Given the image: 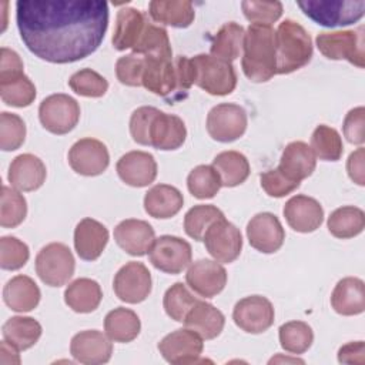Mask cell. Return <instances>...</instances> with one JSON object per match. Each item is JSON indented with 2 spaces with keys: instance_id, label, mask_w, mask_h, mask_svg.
I'll return each mask as SVG.
<instances>
[{
  "instance_id": "cell-29",
  "label": "cell",
  "mask_w": 365,
  "mask_h": 365,
  "mask_svg": "<svg viewBox=\"0 0 365 365\" xmlns=\"http://www.w3.org/2000/svg\"><path fill=\"white\" fill-rule=\"evenodd\" d=\"M184 325L197 332L202 339H214L222 332L225 317L212 304L198 299L185 315Z\"/></svg>"
},
{
  "instance_id": "cell-54",
  "label": "cell",
  "mask_w": 365,
  "mask_h": 365,
  "mask_svg": "<svg viewBox=\"0 0 365 365\" xmlns=\"http://www.w3.org/2000/svg\"><path fill=\"white\" fill-rule=\"evenodd\" d=\"M365 108L362 106L349 110L344 118L342 130L346 140L352 144L361 145L365 141Z\"/></svg>"
},
{
  "instance_id": "cell-6",
  "label": "cell",
  "mask_w": 365,
  "mask_h": 365,
  "mask_svg": "<svg viewBox=\"0 0 365 365\" xmlns=\"http://www.w3.org/2000/svg\"><path fill=\"white\" fill-rule=\"evenodd\" d=\"M76 268V261L70 248L63 242H50L43 247L36 257V272L48 287L67 284Z\"/></svg>"
},
{
  "instance_id": "cell-53",
  "label": "cell",
  "mask_w": 365,
  "mask_h": 365,
  "mask_svg": "<svg viewBox=\"0 0 365 365\" xmlns=\"http://www.w3.org/2000/svg\"><path fill=\"white\" fill-rule=\"evenodd\" d=\"M155 111L157 108L151 106H143L133 111L130 117V134L137 144L148 145V128Z\"/></svg>"
},
{
  "instance_id": "cell-17",
  "label": "cell",
  "mask_w": 365,
  "mask_h": 365,
  "mask_svg": "<svg viewBox=\"0 0 365 365\" xmlns=\"http://www.w3.org/2000/svg\"><path fill=\"white\" fill-rule=\"evenodd\" d=\"M185 281L197 295L212 298L225 288L227 271L218 261L204 258L188 265Z\"/></svg>"
},
{
  "instance_id": "cell-9",
  "label": "cell",
  "mask_w": 365,
  "mask_h": 365,
  "mask_svg": "<svg viewBox=\"0 0 365 365\" xmlns=\"http://www.w3.org/2000/svg\"><path fill=\"white\" fill-rule=\"evenodd\" d=\"M141 86L153 94L170 100V103L184 98L173 57H144Z\"/></svg>"
},
{
  "instance_id": "cell-1",
  "label": "cell",
  "mask_w": 365,
  "mask_h": 365,
  "mask_svg": "<svg viewBox=\"0 0 365 365\" xmlns=\"http://www.w3.org/2000/svg\"><path fill=\"white\" fill-rule=\"evenodd\" d=\"M16 21L24 46L38 58L67 64L93 54L108 27L103 0H19Z\"/></svg>"
},
{
  "instance_id": "cell-13",
  "label": "cell",
  "mask_w": 365,
  "mask_h": 365,
  "mask_svg": "<svg viewBox=\"0 0 365 365\" xmlns=\"http://www.w3.org/2000/svg\"><path fill=\"white\" fill-rule=\"evenodd\" d=\"M151 274L143 262L130 261L123 265L113 281L118 299L127 304H140L151 292Z\"/></svg>"
},
{
  "instance_id": "cell-35",
  "label": "cell",
  "mask_w": 365,
  "mask_h": 365,
  "mask_svg": "<svg viewBox=\"0 0 365 365\" xmlns=\"http://www.w3.org/2000/svg\"><path fill=\"white\" fill-rule=\"evenodd\" d=\"M244 34V27L235 21L222 24L211 40L210 56L228 63L238 58L242 50Z\"/></svg>"
},
{
  "instance_id": "cell-15",
  "label": "cell",
  "mask_w": 365,
  "mask_h": 365,
  "mask_svg": "<svg viewBox=\"0 0 365 365\" xmlns=\"http://www.w3.org/2000/svg\"><path fill=\"white\" fill-rule=\"evenodd\" d=\"M68 164L80 175L96 177L107 170L110 154L103 141L86 137L71 145L68 151Z\"/></svg>"
},
{
  "instance_id": "cell-41",
  "label": "cell",
  "mask_w": 365,
  "mask_h": 365,
  "mask_svg": "<svg viewBox=\"0 0 365 365\" xmlns=\"http://www.w3.org/2000/svg\"><path fill=\"white\" fill-rule=\"evenodd\" d=\"M315 154L322 161H338L344 153V144L339 133L325 124L315 127L311 135V145Z\"/></svg>"
},
{
  "instance_id": "cell-12",
  "label": "cell",
  "mask_w": 365,
  "mask_h": 365,
  "mask_svg": "<svg viewBox=\"0 0 365 365\" xmlns=\"http://www.w3.org/2000/svg\"><path fill=\"white\" fill-rule=\"evenodd\" d=\"M208 254L218 262L235 261L242 250L241 231L225 218L215 221L202 238Z\"/></svg>"
},
{
  "instance_id": "cell-47",
  "label": "cell",
  "mask_w": 365,
  "mask_h": 365,
  "mask_svg": "<svg viewBox=\"0 0 365 365\" xmlns=\"http://www.w3.org/2000/svg\"><path fill=\"white\" fill-rule=\"evenodd\" d=\"M70 88L83 97H103L108 90V81L91 68L76 71L68 80Z\"/></svg>"
},
{
  "instance_id": "cell-58",
  "label": "cell",
  "mask_w": 365,
  "mask_h": 365,
  "mask_svg": "<svg viewBox=\"0 0 365 365\" xmlns=\"http://www.w3.org/2000/svg\"><path fill=\"white\" fill-rule=\"evenodd\" d=\"M0 364L1 365L20 364L19 349L14 345L9 344L6 339L0 344Z\"/></svg>"
},
{
  "instance_id": "cell-55",
  "label": "cell",
  "mask_w": 365,
  "mask_h": 365,
  "mask_svg": "<svg viewBox=\"0 0 365 365\" xmlns=\"http://www.w3.org/2000/svg\"><path fill=\"white\" fill-rule=\"evenodd\" d=\"M23 68H24V66H23L20 56L11 48L1 47V50H0V81L11 80V78H16V77L24 74Z\"/></svg>"
},
{
  "instance_id": "cell-27",
  "label": "cell",
  "mask_w": 365,
  "mask_h": 365,
  "mask_svg": "<svg viewBox=\"0 0 365 365\" xmlns=\"http://www.w3.org/2000/svg\"><path fill=\"white\" fill-rule=\"evenodd\" d=\"M334 311L344 317L359 315L365 311V284L361 278L345 277L339 279L331 294Z\"/></svg>"
},
{
  "instance_id": "cell-8",
  "label": "cell",
  "mask_w": 365,
  "mask_h": 365,
  "mask_svg": "<svg viewBox=\"0 0 365 365\" xmlns=\"http://www.w3.org/2000/svg\"><path fill=\"white\" fill-rule=\"evenodd\" d=\"M38 120L48 133L57 135L67 134L80 120V106L68 94H51L40 103Z\"/></svg>"
},
{
  "instance_id": "cell-20",
  "label": "cell",
  "mask_w": 365,
  "mask_h": 365,
  "mask_svg": "<svg viewBox=\"0 0 365 365\" xmlns=\"http://www.w3.org/2000/svg\"><path fill=\"white\" fill-rule=\"evenodd\" d=\"M113 341L97 329H87L76 334L70 342L73 358L86 365H100L110 361L113 354Z\"/></svg>"
},
{
  "instance_id": "cell-25",
  "label": "cell",
  "mask_w": 365,
  "mask_h": 365,
  "mask_svg": "<svg viewBox=\"0 0 365 365\" xmlns=\"http://www.w3.org/2000/svg\"><path fill=\"white\" fill-rule=\"evenodd\" d=\"M108 230L94 218H83L74 230V248L84 261H96L108 242Z\"/></svg>"
},
{
  "instance_id": "cell-19",
  "label": "cell",
  "mask_w": 365,
  "mask_h": 365,
  "mask_svg": "<svg viewBox=\"0 0 365 365\" xmlns=\"http://www.w3.org/2000/svg\"><path fill=\"white\" fill-rule=\"evenodd\" d=\"M187 138L184 121L174 114L157 108L148 128V145L161 151L180 148Z\"/></svg>"
},
{
  "instance_id": "cell-7",
  "label": "cell",
  "mask_w": 365,
  "mask_h": 365,
  "mask_svg": "<svg viewBox=\"0 0 365 365\" xmlns=\"http://www.w3.org/2000/svg\"><path fill=\"white\" fill-rule=\"evenodd\" d=\"M315 43L319 53L329 60H346L359 68L365 66L362 29L324 31L317 36Z\"/></svg>"
},
{
  "instance_id": "cell-28",
  "label": "cell",
  "mask_w": 365,
  "mask_h": 365,
  "mask_svg": "<svg viewBox=\"0 0 365 365\" xmlns=\"http://www.w3.org/2000/svg\"><path fill=\"white\" fill-rule=\"evenodd\" d=\"M148 21V17L138 9H120L115 17V27L111 38L114 48L118 51H124L128 48L133 50Z\"/></svg>"
},
{
  "instance_id": "cell-26",
  "label": "cell",
  "mask_w": 365,
  "mask_h": 365,
  "mask_svg": "<svg viewBox=\"0 0 365 365\" xmlns=\"http://www.w3.org/2000/svg\"><path fill=\"white\" fill-rule=\"evenodd\" d=\"M317 167V157L312 148L304 141H292L285 145L278 168L289 180L301 182L308 178Z\"/></svg>"
},
{
  "instance_id": "cell-45",
  "label": "cell",
  "mask_w": 365,
  "mask_h": 365,
  "mask_svg": "<svg viewBox=\"0 0 365 365\" xmlns=\"http://www.w3.org/2000/svg\"><path fill=\"white\" fill-rule=\"evenodd\" d=\"M0 96L3 103L11 107H29L36 98V86L26 76L0 81Z\"/></svg>"
},
{
  "instance_id": "cell-51",
  "label": "cell",
  "mask_w": 365,
  "mask_h": 365,
  "mask_svg": "<svg viewBox=\"0 0 365 365\" xmlns=\"http://www.w3.org/2000/svg\"><path fill=\"white\" fill-rule=\"evenodd\" d=\"M144 70V57L138 54H125L115 63V76L124 86L140 87Z\"/></svg>"
},
{
  "instance_id": "cell-34",
  "label": "cell",
  "mask_w": 365,
  "mask_h": 365,
  "mask_svg": "<svg viewBox=\"0 0 365 365\" xmlns=\"http://www.w3.org/2000/svg\"><path fill=\"white\" fill-rule=\"evenodd\" d=\"M141 322L138 315L128 308L118 307L111 309L104 318L106 335L113 342L127 344L135 339L140 334Z\"/></svg>"
},
{
  "instance_id": "cell-37",
  "label": "cell",
  "mask_w": 365,
  "mask_h": 365,
  "mask_svg": "<svg viewBox=\"0 0 365 365\" xmlns=\"http://www.w3.org/2000/svg\"><path fill=\"white\" fill-rule=\"evenodd\" d=\"M328 231L339 240L359 235L365 228V212L354 205H344L331 212L327 221Z\"/></svg>"
},
{
  "instance_id": "cell-42",
  "label": "cell",
  "mask_w": 365,
  "mask_h": 365,
  "mask_svg": "<svg viewBox=\"0 0 365 365\" xmlns=\"http://www.w3.org/2000/svg\"><path fill=\"white\" fill-rule=\"evenodd\" d=\"M279 344L289 354H304L314 342L312 328L304 321H289L278 329Z\"/></svg>"
},
{
  "instance_id": "cell-57",
  "label": "cell",
  "mask_w": 365,
  "mask_h": 365,
  "mask_svg": "<svg viewBox=\"0 0 365 365\" xmlns=\"http://www.w3.org/2000/svg\"><path fill=\"white\" fill-rule=\"evenodd\" d=\"M364 148L359 147L349 154L346 160V171L349 178L358 185H365V165H364Z\"/></svg>"
},
{
  "instance_id": "cell-16",
  "label": "cell",
  "mask_w": 365,
  "mask_h": 365,
  "mask_svg": "<svg viewBox=\"0 0 365 365\" xmlns=\"http://www.w3.org/2000/svg\"><path fill=\"white\" fill-rule=\"evenodd\" d=\"M157 346L167 362L181 365L198 362L204 349V342L197 332L188 328H180L165 335Z\"/></svg>"
},
{
  "instance_id": "cell-18",
  "label": "cell",
  "mask_w": 365,
  "mask_h": 365,
  "mask_svg": "<svg viewBox=\"0 0 365 365\" xmlns=\"http://www.w3.org/2000/svg\"><path fill=\"white\" fill-rule=\"evenodd\" d=\"M247 237L252 248L264 254H272L282 247L285 231L277 215L258 212L247 224Z\"/></svg>"
},
{
  "instance_id": "cell-11",
  "label": "cell",
  "mask_w": 365,
  "mask_h": 365,
  "mask_svg": "<svg viewBox=\"0 0 365 365\" xmlns=\"http://www.w3.org/2000/svg\"><path fill=\"white\" fill-rule=\"evenodd\" d=\"M247 113L234 103H221L212 107L207 115V131L220 143H231L242 137L247 130Z\"/></svg>"
},
{
  "instance_id": "cell-40",
  "label": "cell",
  "mask_w": 365,
  "mask_h": 365,
  "mask_svg": "<svg viewBox=\"0 0 365 365\" xmlns=\"http://www.w3.org/2000/svg\"><path fill=\"white\" fill-rule=\"evenodd\" d=\"M221 218H225L224 212L212 204L194 205L184 215V231L190 238L202 241L207 230Z\"/></svg>"
},
{
  "instance_id": "cell-2",
  "label": "cell",
  "mask_w": 365,
  "mask_h": 365,
  "mask_svg": "<svg viewBox=\"0 0 365 365\" xmlns=\"http://www.w3.org/2000/svg\"><path fill=\"white\" fill-rule=\"evenodd\" d=\"M241 67L254 83H265L277 74L275 30L267 24H250L242 41Z\"/></svg>"
},
{
  "instance_id": "cell-39",
  "label": "cell",
  "mask_w": 365,
  "mask_h": 365,
  "mask_svg": "<svg viewBox=\"0 0 365 365\" xmlns=\"http://www.w3.org/2000/svg\"><path fill=\"white\" fill-rule=\"evenodd\" d=\"M133 53L143 57H173L167 30L148 21L137 44L133 47Z\"/></svg>"
},
{
  "instance_id": "cell-46",
  "label": "cell",
  "mask_w": 365,
  "mask_h": 365,
  "mask_svg": "<svg viewBox=\"0 0 365 365\" xmlns=\"http://www.w3.org/2000/svg\"><path fill=\"white\" fill-rule=\"evenodd\" d=\"M197 301L198 299L182 282H175L165 291L163 298V307L165 309V314L171 319L177 322H184L185 315Z\"/></svg>"
},
{
  "instance_id": "cell-22",
  "label": "cell",
  "mask_w": 365,
  "mask_h": 365,
  "mask_svg": "<svg viewBox=\"0 0 365 365\" xmlns=\"http://www.w3.org/2000/svg\"><path fill=\"white\" fill-rule=\"evenodd\" d=\"M114 240L127 254L143 257L150 251L155 240V232L147 221L127 218L118 222L114 228Z\"/></svg>"
},
{
  "instance_id": "cell-31",
  "label": "cell",
  "mask_w": 365,
  "mask_h": 365,
  "mask_svg": "<svg viewBox=\"0 0 365 365\" xmlns=\"http://www.w3.org/2000/svg\"><path fill=\"white\" fill-rule=\"evenodd\" d=\"M41 298L38 285L27 275H16L7 281L3 288V299L6 305L16 312L33 311Z\"/></svg>"
},
{
  "instance_id": "cell-48",
  "label": "cell",
  "mask_w": 365,
  "mask_h": 365,
  "mask_svg": "<svg viewBox=\"0 0 365 365\" xmlns=\"http://www.w3.org/2000/svg\"><path fill=\"white\" fill-rule=\"evenodd\" d=\"M26 140V124L17 114L3 111L0 114V148L14 151Z\"/></svg>"
},
{
  "instance_id": "cell-4",
  "label": "cell",
  "mask_w": 365,
  "mask_h": 365,
  "mask_svg": "<svg viewBox=\"0 0 365 365\" xmlns=\"http://www.w3.org/2000/svg\"><path fill=\"white\" fill-rule=\"evenodd\" d=\"M304 14L324 27H342L364 17V0H301L297 1Z\"/></svg>"
},
{
  "instance_id": "cell-10",
  "label": "cell",
  "mask_w": 365,
  "mask_h": 365,
  "mask_svg": "<svg viewBox=\"0 0 365 365\" xmlns=\"http://www.w3.org/2000/svg\"><path fill=\"white\" fill-rule=\"evenodd\" d=\"M148 259L154 268L165 274L182 272L192 259V250L190 242L175 235H161L154 240Z\"/></svg>"
},
{
  "instance_id": "cell-3",
  "label": "cell",
  "mask_w": 365,
  "mask_h": 365,
  "mask_svg": "<svg viewBox=\"0 0 365 365\" xmlns=\"http://www.w3.org/2000/svg\"><path fill=\"white\" fill-rule=\"evenodd\" d=\"M314 47L308 31L297 21L287 19L275 30L277 74H289L312 58Z\"/></svg>"
},
{
  "instance_id": "cell-32",
  "label": "cell",
  "mask_w": 365,
  "mask_h": 365,
  "mask_svg": "<svg viewBox=\"0 0 365 365\" xmlns=\"http://www.w3.org/2000/svg\"><path fill=\"white\" fill-rule=\"evenodd\" d=\"M148 16L155 23L185 29L194 21L195 11L188 0H153L148 3Z\"/></svg>"
},
{
  "instance_id": "cell-21",
  "label": "cell",
  "mask_w": 365,
  "mask_h": 365,
  "mask_svg": "<svg viewBox=\"0 0 365 365\" xmlns=\"http://www.w3.org/2000/svg\"><path fill=\"white\" fill-rule=\"evenodd\" d=\"M282 212L288 225L297 232H314L324 221V210L319 201L304 194L291 197Z\"/></svg>"
},
{
  "instance_id": "cell-30",
  "label": "cell",
  "mask_w": 365,
  "mask_h": 365,
  "mask_svg": "<svg viewBox=\"0 0 365 365\" xmlns=\"http://www.w3.org/2000/svg\"><path fill=\"white\" fill-rule=\"evenodd\" d=\"M184 204L181 191L168 184H157L144 195V210L150 217L167 220L180 212Z\"/></svg>"
},
{
  "instance_id": "cell-52",
  "label": "cell",
  "mask_w": 365,
  "mask_h": 365,
  "mask_svg": "<svg viewBox=\"0 0 365 365\" xmlns=\"http://www.w3.org/2000/svg\"><path fill=\"white\" fill-rule=\"evenodd\" d=\"M259 182L262 190L269 195L275 198L285 197L295 191L301 182L289 180L282 171L277 167L272 170H268L259 175Z\"/></svg>"
},
{
  "instance_id": "cell-50",
  "label": "cell",
  "mask_w": 365,
  "mask_h": 365,
  "mask_svg": "<svg viewBox=\"0 0 365 365\" xmlns=\"http://www.w3.org/2000/svg\"><path fill=\"white\" fill-rule=\"evenodd\" d=\"M242 13L251 24H267L271 26L282 16V3L281 1H255L245 0L241 3Z\"/></svg>"
},
{
  "instance_id": "cell-24",
  "label": "cell",
  "mask_w": 365,
  "mask_h": 365,
  "mask_svg": "<svg viewBox=\"0 0 365 365\" xmlns=\"http://www.w3.org/2000/svg\"><path fill=\"white\" fill-rule=\"evenodd\" d=\"M46 175L44 163L37 155L24 153L11 161L7 178L11 187L19 191H36L44 184Z\"/></svg>"
},
{
  "instance_id": "cell-44",
  "label": "cell",
  "mask_w": 365,
  "mask_h": 365,
  "mask_svg": "<svg viewBox=\"0 0 365 365\" xmlns=\"http://www.w3.org/2000/svg\"><path fill=\"white\" fill-rule=\"evenodd\" d=\"M27 215V201L14 187L3 185L0 201V225L14 228L20 225Z\"/></svg>"
},
{
  "instance_id": "cell-23",
  "label": "cell",
  "mask_w": 365,
  "mask_h": 365,
  "mask_svg": "<svg viewBox=\"0 0 365 365\" xmlns=\"http://www.w3.org/2000/svg\"><path fill=\"white\" fill-rule=\"evenodd\" d=\"M117 174L127 185L147 187L157 177V163L150 153L128 151L120 157L115 165Z\"/></svg>"
},
{
  "instance_id": "cell-38",
  "label": "cell",
  "mask_w": 365,
  "mask_h": 365,
  "mask_svg": "<svg viewBox=\"0 0 365 365\" xmlns=\"http://www.w3.org/2000/svg\"><path fill=\"white\" fill-rule=\"evenodd\" d=\"M3 338L19 351L36 345L41 336V325L31 317H11L3 325Z\"/></svg>"
},
{
  "instance_id": "cell-33",
  "label": "cell",
  "mask_w": 365,
  "mask_h": 365,
  "mask_svg": "<svg viewBox=\"0 0 365 365\" xmlns=\"http://www.w3.org/2000/svg\"><path fill=\"white\" fill-rule=\"evenodd\" d=\"M103 291L97 281L91 278H77L64 291V302L74 312L88 314L98 308Z\"/></svg>"
},
{
  "instance_id": "cell-43",
  "label": "cell",
  "mask_w": 365,
  "mask_h": 365,
  "mask_svg": "<svg viewBox=\"0 0 365 365\" xmlns=\"http://www.w3.org/2000/svg\"><path fill=\"white\" fill-rule=\"evenodd\" d=\"M187 187L192 197L198 200H207L217 195L222 187L221 178L212 165H197L187 177Z\"/></svg>"
},
{
  "instance_id": "cell-56",
  "label": "cell",
  "mask_w": 365,
  "mask_h": 365,
  "mask_svg": "<svg viewBox=\"0 0 365 365\" xmlns=\"http://www.w3.org/2000/svg\"><path fill=\"white\" fill-rule=\"evenodd\" d=\"M338 361L341 364H354L364 365L365 364V342L355 341L342 345L338 349Z\"/></svg>"
},
{
  "instance_id": "cell-5",
  "label": "cell",
  "mask_w": 365,
  "mask_h": 365,
  "mask_svg": "<svg viewBox=\"0 0 365 365\" xmlns=\"http://www.w3.org/2000/svg\"><path fill=\"white\" fill-rule=\"evenodd\" d=\"M194 66V84L211 96H228L235 90L237 73L231 63L210 54H197L191 58Z\"/></svg>"
},
{
  "instance_id": "cell-49",
  "label": "cell",
  "mask_w": 365,
  "mask_h": 365,
  "mask_svg": "<svg viewBox=\"0 0 365 365\" xmlns=\"http://www.w3.org/2000/svg\"><path fill=\"white\" fill-rule=\"evenodd\" d=\"M30 251L27 244L16 237L0 238V267L7 271H16L26 265Z\"/></svg>"
},
{
  "instance_id": "cell-14",
  "label": "cell",
  "mask_w": 365,
  "mask_h": 365,
  "mask_svg": "<svg viewBox=\"0 0 365 365\" xmlns=\"http://www.w3.org/2000/svg\"><path fill=\"white\" fill-rule=\"evenodd\" d=\"M275 311L271 301L262 295H250L240 299L232 311L235 325L248 334L265 332L274 324Z\"/></svg>"
},
{
  "instance_id": "cell-36",
  "label": "cell",
  "mask_w": 365,
  "mask_h": 365,
  "mask_svg": "<svg viewBox=\"0 0 365 365\" xmlns=\"http://www.w3.org/2000/svg\"><path fill=\"white\" fill-rule=\"evenodd\" d=\"M212 167L218 173L222 187H237L250 175V163L247 157L234 150L217 154L212 160Z\"/></svg>"
}]
</instances>
